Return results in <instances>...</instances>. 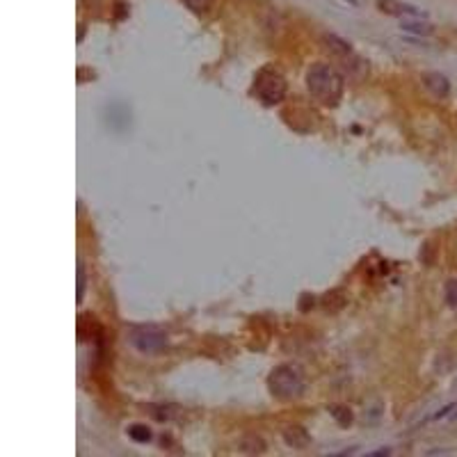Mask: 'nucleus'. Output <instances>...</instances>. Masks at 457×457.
I'll use <instances>...</instances> for the list:
<instances>
[{
    "label": "nucleus",
    "instance_id": "1",
    "mask_svg": "<svg viewBox=\"0 0 457 457\" xmlns=\"http://www.w3.org/2000/svg\"><path fill=\"white\" fill-rule=\"evenodd\" d=\"M307 85L314 99H318L323 106H336L341 101L343 76L339 74V69L330 67V64L316 62L307 74Z\"/></svg>",
    "mask_w": 457,
    "mask_h": 457
},
{
    "label": "nucleus",
    "instance_id": "2",
    "mask_svg": "<svg viewBox=\"0 0 457 457\" xmlns=\"http://www.w3.org/2000/svg\"><path fill=\"white\" fill-rule=\"evenodd\" d=\"M323 44L327 46V51H330L336 58V62H339V74L341 76H348L352 80L364 76L366 64L348 42H343V39L336 37V35H323Z\"/></svg>",
    "mask_w": 457,
    "mask_h": 457
},
{
    "label": "nucleus",
    "instance_id": "3",
    "mask_svg": "<svg viewBox=\"0 0 457 457\" xmlns=\"http://www.w3.org/2000/svg\"><path fill=\"white\" fill-rule=\"evenodd\" d=\"M268 389L279 400H291L302 394L304 380L293 366H277L268 378Z\"/></svg>",
    "mask_w": 457,
    "mask_h": 457
},
{
    "label": "nucleus",
    "instance_id": "4",
    "mask_svg": "<svg viewBox=\"0 0 457 457\" xmlns=\"http://www.w3.org/2000/svg\"><path fill=\"white\" fill-rule=\"evenodd\" d=\"M254 94L266 106H277L286 96V80L272 69H263L254 80Z\"/></svg>",
    "mask_w": 457,
    "mask_h": 457
},
{
    "label": "nucleus",
    "instance_id": "5",
    "mask_svg": "<svg viewBox=\"0 0 457 457\" xmlns=\"http://www.w3.org/2000/svg\"><path fill=\"white\" fill-rule=\"evenodd\" d=\"M131 346L140 352H147V355H154V352H163L167 348V336L163 330L158 327H140V330L131 332Z\"/></svg>",
    "mask_w": 457,
    "mask_h": 457
},
{
    "label": "nucleus",
    "instance_id": "6",
    "mask_svg": "<svg viewBox=\"0 0 457 457\" xmlns=\"http://www.w3.org/2000/svg\"><path fill=\"white\" fill-rule=\"evenodd\" d=\"M423 85H426L428 92L432 96H437V99H444V96L451 94V80L444 74H439V71H428V74H423Z\"/></svg>",
    "mask_w": 457,
    "mask_h": 457
},
{
    "label": "nucleus",
    "instance_id": "7",
    "mask_svg": "<svg viewBox=\"0 0 457 457\" xmlns=\"http://www.w3.org/2000/svg\"><path fill=\"white\" fill-rule=\"evenodd\" d=\"M380 10L387 12V14H396V16H414V19H426L428 21V14L421 12L419 7L414 5H407V3H400V0H380Z\"/></svg>",
    "mask_w": 457,
    "mask_h": 457
},
{
    "label": "nucleus",
    "instance_id": "8",
    "mask_svg": "<svg viewBox=\"0 0 457 457\" xmlns=\"http://www.w3.org/2000/svg\"><path fill=\"white\" fill-rule=\"evenodd\" d=\"M282 437H284V442L291 448H307L311 444L309 432L304 430L302 426H288V428H284Z\"/></svg>",
    "mask_w": 457,
    "mask_h": 457
},
{
    "label": "nucleus",
    "instance_id": "9",
    "mask_svg": "<svg viewBox=\"0 0 457 457\" xmlns=\"http://www.w3.org/2000/svg\"><path fill=\"white\" fill-rule=\"evenodd\" d=\"M240 451L250 453V455H259V453L266 451V442L256 435H247V437H243V442H240Z\"/></svg>",
    "mask_w": 457,
    "mask_h": 457
},
{
    "label": "nucleus",
    "instance_id": "10",
    "mask_svg": "<svg viewBox=\"0 0 457 457\" xmlns=\"http://www.w3.org/2000/svg\"><path fill=\"white\" fill-rule=\"evenodd\" d=\"M320 304H323L325 311H339L346 304V295H343V291H330L320 300Z\"/></svg>",
    "mask_w": 457,
    "mask_h": 457
},
{
    "label": "nucleus",
    "instance_id": "11",
    "mask_svg": "<svg viewBox=\"0 0 457 457\" xmlns=\"http://www.w3.org/2000/svg\"><path fill=\"white\" fill-rule=\"evenodd\" d=\"M176 414H179V410L172 405V403H160V405H156L154 407V416H156V421H160V423H170V421H174L176 419Z\"/></svg>",
    "mask_w": 457,
    "mask_h": 457
},
{
    "label": "nucleus",
    "instance_id": "12",
    "mask_svg": "<svg viewBox=\"0 0 457 457\" xmlns=\"http://www.w3.org/2000/svg\"><path fill=\"white\" fill-rule=\"evenodd\" d=\"M128 437L131 439H135V442H140V444H149L151 439V430L147 428V426H131L128 428Z\"/></svg>",
    "mask_w": 457,
    "mask_h": 457
},
{
    "label": "nucleus",
    "instance_id": "13",
    "mask_svg": "<svg viewBox=\"0 0 457 457\" xmlns=\"http://www.w3.org/2000/svg\"><path fill=\"white\" fill-rule=\"evenodd\" d=\"M403 28L410 30V32H419V35H428V32H432V26L426 21V19H414V21H403Z\"/></svg>",
    "mask_w": 457,
    "mask_h": 457
},
{
    "label": "nucleus",
    "instance_id": "14",
    "mask_svg": "<svg viewBox=\"0 0 457 457\" xmlns=\"http://www.w3.org/2000/svg\"><path fill=\"white\" fill-rule=\"evenodd\" d=\"M446 302L457 309V279H451V282L446 284Z\"/></svg>",
    "mask_w": 457,
    "mask_h": 457
},
{
    "label": "nucleus",
    "instance_id": "15",
    "mask_svg": "<svg viewBox=\"0 0 457 457\" xmlns=\"http://www.w3.org/2000/svg\"><path fill=\"white\" fill-rule=\"evenodd\" d=\"M332 414L336 416V419H341V426H343V428H348L350 423H352V412L346 410V407H334Z\"/></svg>",
    "mask_w": 457,
    "mask_h": 457
},
{
    "label": "nucleus",
    "instance_id": "16",
    "mask_svg": "<svg viewBox=\"0 0 457 457\" xmlns=\"http://www.w3.org/2000/svg\"><path fill=\"white\" fill-rule=\"evenodd\" d=\"M213 0H183V5L190 7L192 12H206Z\"/></svg>",
    "mask_w": 457,
    "mask_h": 457
},
{
    "label": "nucleus",
    "instance_id": "17",
    "mask_svg": "<svg viewBox=\"0 0 457 457\" xmlns=\"http://www.w3.org/2000/svg\"><path fill=\"white\" fill-rule=\"evenodd\" d=\"M85 295V268L78 266V302L83 300Z\"/></svg>",
    "mask_w": 457,
    "mask_h": 457
}]
</instances>
